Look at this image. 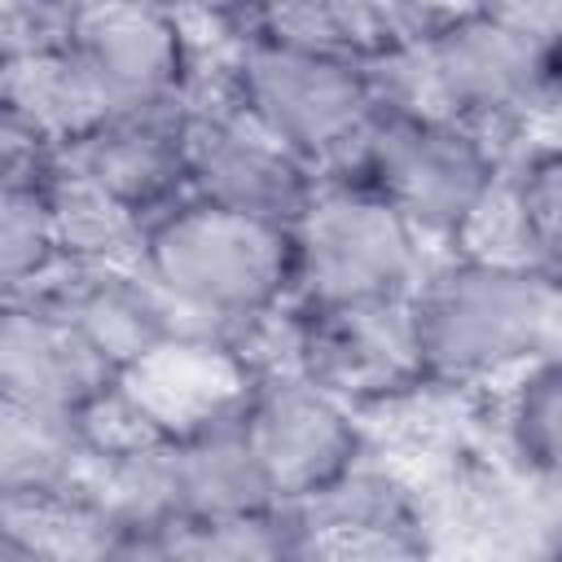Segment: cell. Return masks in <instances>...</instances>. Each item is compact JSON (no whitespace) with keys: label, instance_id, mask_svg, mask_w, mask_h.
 Wrapping results in <instances>:
<instances>
[{"label":"cell","instance_id":"obj_1","mask_svg":"<svg viewBox=\"0 0 562 562\" xmlns=\"http://www.w3.org/2000/svg\"><path fill=\"white\" fill-rule=\"evenodd\" d=\"M408 307L426 373L448 386H492L562 338V277L536 263L439 250Z\"/></svg>","mask_w":562,"mask_h":562},{"label":"cell","instance_id":"obj_2","mask_svg":"<svg viewBox=\"0 0 562 562\" xmlns=\"http://www.w3.org/2000/svg\"><path fill=\"white\" fill-rule=\"evenodd\" d=\"M140 268L171 299L184 334L233 338L246 321L294 303L290 224L180 198L149 220Z\"/></svg>","mask_w":562,"mask_h":562},{"label":"cell","instance_id":"obj_3","mask_svg":"<svg viewBox=\"0 0 562 562\" xmlns=\"http://www.w3.org/2000/svg\"><path fill=\"white\" fill-rule=\"evenodd\" d=\"M422 44L439 110L479 127L505 158L562 127V44H544L474 9L443 18Z\"/></svg>","mask_w":562,"mask_h":562},{"label":"cell","instance_id":"obj_4","mask_svg":"<svg viewBox=\"0 0 562 562\" xmlns=\"http://www.w3.org/2000/svg\"><path fill=\"white\" fill-rule=\"evenodd\" d=\"M290 237L294 303L303 307L408 299L439 255L404 211L356 176L321 180L290 224Z\"/></svg>","mask_w":562,"mask_h":562},{"label":"cell","instance_id":"obj_5","mask_svg":"<svg viewBox=\"0 0 562 562\" xmlns=\"http://www.w3.org/2000/svg\"><path fill=\"white\" fill-rule=\"evenodd\" d=\"M233 97L272 136L316 167L321 180L356 176L382 114L364 61L294 48L250 31L233 70Z\"/></svg>","mask_w":562,"mask_h":562},{"label":"cell","instance_id":"obj_6","mask_svg":"<svg viewBox=\"0 0 562 562\" xmlns=\"http://www.w3.org/2000/svg\"><path fill=\"white\" fill-rule=\"evenodd\" d=\"M505 162L509 158L479 127L452 114L382 110L356 180H369L435 250H448L501 180Z\"/></svg>","mask_w":562,"mask_h":562},{"label":"cell","instance_id":"obj_7","mask_svg":"<svg viewBox=\"0 0 562 562\" xmlns=\"http://www.w3.org/2000/svg\"><path fill=\"white\" fill-rule=\"evenodd\" d=\"M184 145L189 193L228 211L294 224L321 184L316 167L246 114L237 97L184 101Z\"/></svg>","mask_w":562,"mask_h":562},{"label":"cell","instance_id":"obj_8","mask_svg":"<svg viewBox=\"0 0 562 562\" xmlns=\"http://www.w3.org/2000/svg\"><path fill=\"white\" fill-rule=\"evenodd\" d=\"M299 558H426L430 518L422 479L369 448L321 492L290 501Z\"/></svg>","mask_w":562,"mask_h":562},{"label":"cell","instance_id":"obj_9","mask_svg":"<svg viewBox=\"0 0 562 562\" xmlns=\"http://www.w3.org/2000/svg\"><path fill=\"white\" fill-rule=\"evenodd\" d=\"M241 422L285 505L321 492L369 452L364 413L307 373L259 378L241 404Z\"/></svg>","mask_w":562,"mask_h":562},{"label":"cell","instance_id":"obj_10","mask_svg":"<svg viewBox=\"0 0 562 562\" xmlns=\"http://www.w3.org/2000/svg\"><path fill=\"white\" fill-rule=\"evenodd\" d=\"M303 373L356 413H373L430 382L408 299L303 307Z\"/></svg>","mask_w":562,"mask_h":562},{"label":"cell","instance_id":"obj_11","mask_svg":"<svg viewBox=\"0 0 562 562\" xmlns=\"http://www.w3.org/2000/svg\"><path fill=\"white\" fill-rule=\"evenodd\" d=\"M114 110L184 105L189 31L167 0H83L75 40Z\"/></svg>","mask_w":562,"mask_h":562},{"label":"cell","instance_id":"obj_12","mask_svg":"<svg viewBox=\"0 0 562 562\" xmlns=\"http://www.w3.org/2000/svg\"><path fill=\"white\" fill-rule=\"evenodd\" d=\"M13 299L61 312L114 373H127L154 347L184 334L171 299L140 263H57L35 290Z\"/></svg>","mask_w":562,"mask_h":562},{"label":"cell","instance_id":"obj_13","mask_svg":"<svg viewBox=\"0 0 562 562\" xmlns=\"http://www.w3.org/2000/svg\"><path fill=\"white\" fill-rule=\"evenodd\" d=\"M61 171L105 189L145 220L189 198L184 105L114 110L88 136L61 149Z\"/></svg>","mask_w":562,"mask_h":562},{"label":"cell","instance_id":"obj_14","mask_svg":"<svg viewBox=\"0 0 562 562\" xmlns=\"http://www.w3.org/2000/svg\"><path fill=\"white\" fill-rule=\"evenodd\" d=\"M119 373L88 338L35 299H4L0 316V400L79 417Z\"/></svg>","mask_w":562,"mask_h":562},{"label":"cell","instance_id":"obj_15","mask_svg":"<svg viewBox=\"0 0 562 562\" xmlns=\"http://www.w3.org/2000/svg\"><path fill=\"white\" fill-rule=\"evenodd\" d=\"M119 382L136 395V404L162 426L167 439H180L198 426L241 413L255 378L241 356L211 334H176L136 360Z\"/></svg>","mask_w":562,"mask_h":562},{"label":"cell","instance_id":"obj_16","mask_svg":"<svg viewBox=\"0 0 562 562\" xmlns=\"http://www.w3.org/2000/svg\"><path fill=\"white\" fill-rule=\"evenodd\" d=\"M439 18L422 0H263L259 31L268 40L369 61L395 44L422 40Z\"/></svg>","mask_w":562,"mask_h":562},{"label":"cell","instance_id":"obj_17","mask_svg":"<svg viewBox=\"0 0 562 562\" xmlns=\"http://www.w3.org/2000/svg\"><path fill=\"white\" fill-rule=\"evenodd\" d=\"M0 114L35 127L44 140L66 149L114 114L105 83L92 75L75 44L0 57Z\"/></svg>","mask_w":562,"mask_h":562},{"label":"cell","instance_id":"obj_18","mask_svg":"<svg viewBox=\"0 0 562 562\" xmlns=\"http://www.w3.org/2000/svg\"><path fill=\"white\" fill-rule=\"evenodd\" d=\"M184 518H233L285 505L246 435L241 413L171 439Z\"/></svg>","mask_w":562,"mask_h":562},{"label":"cell","instance_id":"obj_19","mask_svg":"<svg viewBox=\"0 0 562 562\" xmlns=\"http://www.w3.org/2000/svg\"><path fill=\"white\" fill-rule=\"evenodd\" d=\"M479 391L492 448L540 487L562 492V351H544Z\"/></svg>","mask_w":562,"mask_h":562},{"label":"cell","instance_id":"obj_20","mask_svg":"<svg viewBox=\"0 0 562 562\" xmlns=\"http://www.w3.org/2000/svg\"><path fill=\"white\" fill-rule=\"evenodd\" d=\"M123 531L83 487L0 492V562L119 558Z\"/></svg>","mask_w":562,"mask_h":562},{"label":"cell","instance_id":"obj_21","mask_svg":"<svg viewBox=\"0 0 562 562\" xmlns=\"http://www.w3.org/2000/svg\"><path fill=\"white\" fill-rule=\"evenodd\" d=\"M88 457L92 452L70 413L0 400V492L79 487Z\"/></svg>","mask_w":562,"mask_h":562},{"label":"cell","instance_id":"obj_22","mask_svg":"<svg viewBox=\"0 0 562 562\" xmlns=\"http://www.w3.org/2000/svg\"><path fill=\"white\" fill-rule=\"evenodd\" d=\"M48 198L61 263H140L149 237V220L140 211L61 167L48 184Z\"/></svg>","mask_w":562,"mask_h":562},{"label":"cell","instance_id":"obj_23","mask_svg":"<svg viewBox=\"0 0 562 562\" xmlns=\"http://www.w3.org/2000/svg\"><path fill=\"white\" fill-rule=\"evenodd\" d=\"M154 558L193 562H250V558H299V527L290 505L233 518H176L158 531Z\"/></svg>","mask_w":562,"mask_h":562},{"label":"cell","instance_id":"obj_24","mask_svg":"<svg viewBox=\"0 0 562 562\" xmlns=\"http://www.w3.org/2000/svg\"><path fill=\"white\" fill-rule=\"evenodd\" d=\"M48 184H0V281H4V299L35 290L61 263Z\"/></svg>","mask_w":562,"mask_h":562},{"label":"cell","instance_id":"obj_25","mask_svg":"<svg viewBox=\"0 0 562 562\" xmlns=\"http://www.w3.org/2000/svg\"><path fill=\"white\" fill-rule=\"evenodd\" d=\"M531 259L562 277V136H536L505 162Z\"/></svg>","mask_w":562,"mask_h":562},{"label":"cell","instance_id":"obj_26","mask_svg":"<svg viewBox=\"0 0 562 562\" xmlns=\"http://www.w3.org/2000/svg\"><path fill=\"white\" fill-rule=\"evenodd\" d=\"M79 4L83 0H0V57L70 44Z\"/></svg>","mask_w":562,"mask_h":562},{"label":"cell","instance_id":"obj_27","mask_svg":"<svg viewBox=\"0 0 562 562\" xmlns=\"http://www.w3.org/2000/svg\"><path fill=\"white\" fill-rule=\"evenodd\" d=\"M470 9L544 44H562V0H470Z\"/></svg>","mask_w":562,"mask_h":562},{"label":"cell","instance_id":"obj_28","mask_svg":"<svg viewBox=\"0 0 562 562\" xmlns=\"http://www.w3.org/2000/svg\"><path fill=\"white\" fill-rule=\"evenodd\" d=\"M167 4L189 22H233L250 31H259V9H263V0H167Z\"/></svg>","mask_w":562,"mask_h":562},{"label":"cell","instance_id":"obj_29","mask_svg":"<svg viewBox=\"0 0 562 562\" xmlns=\"http://www.w3.org/2000/svg\"><path fill=\"white\" fill-rule=\"evenodd\" d=\"M558 351H562V338H558Z\"/></svg>","mask_w":562,"mask_h":562},{"label":"cell","instance_id":"obj_30","mask_svg":"<svg viewBox=\"0 0 562 562\" xmlns=\"http://www.w3.org/2000/svg\"><path fill=\"white\" fill-rule=\"evenodd\" d=\"M558 136H562V132H558Z\"/></svg>","mask_w":562,"mask_h":562}]
</instances>
